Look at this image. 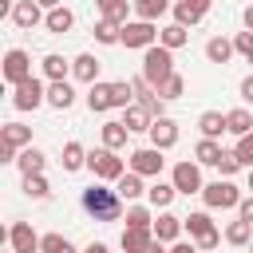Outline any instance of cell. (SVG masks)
<instances>
[{
  "mask_svg": "<svg viewBox=\"0 0 253 253\" xmlns=\"http://www.w3.org/2000/svg\"><path fill=\"white\" fill-rule=\"evenodd\" d=\"M24 79H32V55H28L24 47H12V51L4 55V83H8V87H20Z\"/></svg>",
  "mask_w": 253,
  "mask_h": 253,
  "instance_id": "9c48e42d",
  "label": "cell"
},
{
  "mask_svg": "<svg viewBox=\"0 0 253 253\" xmlns=\"http://www.w3.org/2000/svg\"><path fill=\"white\" fill-rule=\"evenodd\" d=\"M241 99H245V103H253V75H245V79H241Z\"/></svg>",
  "mask_w": 253,
  "mask_h": 253,
  "instance_id": "c3c4849f",
  "label": "cell"
},
{
  "mask_svg": "<svg viewBox=\"0 0 253 253\" xmlns=\"http://www.w3.org/2000/svg\"><path fill=\"white\" fill-rule=\"evenodd\" d=\"M233 154L241 158V166H253V130L237 138V146H233Z\"/></svg>",
  "mask_w": 253,
  "mask_h": 253,
  "instance_id": "ee69618b",
  "label": "cell"
},
{
  "mask_svg": "<svg viewBox=\"0 0 253 253\" xmlns=\"http://www.w3.org/2000/svg\"><path fill=\"white\" fill-rule=\"evenodd\" d=\"M174 198H178V186H174V182H162V178H158L154 186H146V202H150L154 210H170Z\"/></svg>",
  "mask_w": 253,
  "mask_h": 253,
  "instance_id": "7402d4cb",
  "label": "cell"
},
{
  "mask_svg": "<svg viewBox=\"0 0 253 253\" xmlns=\"http://www.w3.org/2000/svg\"><path fill=\"white\" fill-rule=\"evenodd\" d=\"M150 146H158V150H170L174 142H178V123L170 119V115H162V119H154L150 123Z\"/></svg>",
  "mask_w": 253,
  "mask_h": 253,
  "instance_id": "5bb4252c",
  "label": "cell"
},
{
  "mask_svg": "<svg viewBox=\"0 0 253 253\" xmlns=\"http://www.w3.org/2000/svg\"><path fill=\"white\" fill-rule=\"evenodd\" d=\"M43 16H47V8L40 0H16V8H12V24L24 28V32H32L36 24H43Z\"/></svg>",
  "mask_w": 253,
  "mask_h": 253,
  "instance_id": "7c38bea8",
  "label": "cell"
},
{
  "mask_svg": "<svg viewBox=\"0 0 253 253\" xmlns=\"http://www.w3.org/2000/svg\"><path fill=\"white\" fill-rule=\"evenodd\" d=\"M0 142L12 146V150H24V146H32V126H24V123H4V126H0Z\"/></svg>",
  "mask_w": 253,
  "mask_h": 253,
  "instance_id": "d6986e66",
  "label": "cell"
},
{
  "mask_svg": "<svg viewBox=\"0 0 253 253\" xmlns=\"http://www.w3.org/2000/svg\"><path fill=\"white\" fill-rule=\"evenodd\" d=\"M229 55H233V40H225V36L206 40V59L210 63H229Z\"/></svg>",
  "mask_w": 253,
  "mask_h": 253,
  "instance_id": "d6a6232c",
  "label": "cell"
},
{
  "mask_svg": "<svg viewBox=\"0 0 253 253\" xmlns=\"http://www.w3.org/2000/svg\"><path fill=\"white\" fill-rule=\"evenodd\" d=\"M202 202H206L210 210H237V202H241V190H237L229 178H217V182L202 186Z\"/></svg>",
  "mask_w": 253,
  "mask_h": 253,
  "instance_id": "8992f818",
  "label": "cell"
},
{
  "mask_svg": "<svg viewBox=\"0 0 253 253\" xmlns=\"http://www.w3.org/2000/svg\"><path fill=\"white\" fill-rule=\"evenodd\" d=\"M182 221H186V229H190V237H194V245H198L202 253L221 245V233H217V225H213V217H210L206 210H198V213H190V217H182Z\"/></svg>",
  "mask_w": 253,
  "mask_h": 253,
  "instance_id": "277c9868",
  "label": "cell"
},
{
  "mask_svg": "<svg viewBox=\"0 0 253 253\" xmlns=\"http://www.w3.org/2000/svg\"><path fill=\"white\" fill-rule=\"evenodd\" d=\"M47 103H51L55 111H67V107L75 103V87H71L67 79H55V83H47Z\"/></svg>",
  "mask_w": 253,
  "mask_h": 253,
  "instance_id": "d4e9b609",
  "label": "cell"
},
{
  "mask_svg": "<svg viewBox=\"0 0 253 253\" xmlns=\"http://www.w3.org/2000/svg\"><path fill=\"white\" fill-rule=\"evenodd\" d=\"M123 123H126V130H130V134H142V130H150L154 115H150L142 103H130V107L123 111Z\"/></svg>",
  "mask_w": 253,
  "mask_h": 253,
  "instance_id": "44dd1931",
  "label": "cell"
},
{
  "mask_svg": "<svg viewBox=\"0 0 253 253\" xmlns=\"http://www.w3.org/2000/svg\"><path fill=\"white\" fill-rule=\"evenodd\" d=\"M16 166H20V174H43L47 158H43V150H36V146H24V150L16 154Z\"/></svg>",
  "mask_w": 253,
  "mask_h": 253,
  "instance_id": "f1b7e54d",
  "label": "cell"
},
{
  "mask_svg": "<svg viewBox=\"0 0 253 253\" xmlns=\"http://www.w3.org/2000/svg\"><path fill=\"white\" fill-rule=\"evenodd\" d=\"M237 217H245V221H253V194H245V198L237 202Z\"/></svg>",
  "mask_w": 253,
  "mask_h": 253,
  "instance_id": "bcb514c9",
  "label": "cell"
},
{
  "mask_svg": "<svg viewBox=\"0 0 253 253\" xmlns=\"http://www.w3.org/2000/svg\"><path fill=\"white\" fill-rule=\"evenodd\" d=\"M150 241H154V229H138V225H126V229H123V237H119L123 253H142Z\"/></svg>",
  "mask_w": 253,
  "mask_h": 253,
  "instance_id": "ffe728a7",
  "label": "cell"
},
{
  "mask_svg": "<svg viewBox=\"0 0 253 253\" xmlns=\"http://www.w3.org/2000/svg\"><path fill=\"white\" fill-rule=\"evenodd\" d=\"M40 233L32 229V221H12V229H8V245L16 249V253H40Z\"/></svg>",
  "mask_w": 253,
  "mask_h": 253,
  "instance_id": "8fae6325",
  "label": "cell"
},
{
  "mask_svg": "<svg viewBox=\"0 0 253 253\" xmlns=\"http://www.w3.org/2000/svg\"><path fill=\"white\" fill-rule=\"evenodd\" d=\"M170 8H174L170 0H134V16H138V20H154V24H158V16H166Z\"/></svg>",
  "mask_w": 253,
  "mask_h": 253,
  "instance_id": "d590c367",
  "label": "cell"
},
{
  "mask_svg": "<svg viewBox=\"0 0 253 253\" xmlns=\"http://www.w3.org/2000/svg\"><path fill=\"white\" fill-rule=\"evenodd\" d=\"M79 202H83V210H87L95 221H119V217H123V198H119V190L87 186V190L79 194Z\"/></svg>",
  "mask_w": 253,
  "mask_h": 253,
  "instance_id": "6da1fadb",
  "label": "cell"
},
{
  "mask_svg": "<svg viewBox=\"0 0 253 253\" xmlns=\"http://www.w3.org/2000/svg\"><path fill=\"white\" fill-rule=\"evenodd\" d=\"M130 103H134V87H130V79H115V83H111V107L126 111Z\"/></svg>",
  "mask_w": 253,
  "mask_h": 253,
  "instance_id": "f35d334b",
  "label": "cell"
},
{
  "mask_svg": "<svg viewBox=\"0 0 253 253\" xmlns=\"http://www.w3.org/2000/svg\"><path fill=\"white\" fill-rule=\"evenodd\" d=\"M83 253H111V249H107V245H103V241H91V245H87V249H83Z\"/></svg>",
  "mask_w": 253,
  "mask_h": 253,
  "instance_id": "f5cc1de1",
  "label": "cell"
},
{
  "mask_svg": "<svg viewBox=\"0 0 253 253\" xmlns=\"http://www.w3.org/2000/svg\"><path fill=\"white\" fill-rule=\"evenodd\" d=\"M115 190H119V198H123V202H138V198L146 194V186H142V174H134V170H126V174L115 182Z\"/></svg>",
  "mask_w": 253,
  "mask_h": 253,
  "instance_id": "484cf974",
  "label": "cell"
},
{
  "mask_svg": "<svg viewBox=\"0 0 253 253\" xmlns=\"http://www.w3.org/2000/svg\"><path fill=\"white\" fill-rule=\"evenodd\" d=\"M16 154H20V150H12V146L0 142V162H16Z\"/></svg>",
  "mask_w": 253,
  "mask_h": 253,
  "instance_id": "681fc988",
  "label": "cell"
},
{
  "mask_svg": "<svg viewBox=\"0 0 253 253\" xmlns=\"http://www.w3.org/2000/svg\"><path fill=\"white\" fill-rule=\"evenodd\" d=\"M12 253H16V249H12Z\"/></svg>",
  "mask_w": 253,
  "mask_h": 253,
  "instance_id": "680465c9",
  "label": "cell"
},
{
  "mask_svg": "<svg viewBox=\"0 0 253 253\" xmlns=\"http://www.w3.org/2000/svg\"><path fill=\"white\" fill-rule=\"evenodd\" d=\"M40 4H43V8H47V12H51V8H59V4H63V0H40Z\"/></svg>",
  "mask_w": 253,
  "mask_h": 253,
  "instance_id": "db71d44e",
  "label": "cell"
},
{
  "mask_svg": "<svg viewBox=\"0 0 253 253\" xmlns=\"http://www.w3.org/2000/svg\"><path fill=\"white\" fill-rule=\"evenodd\" d=\"M249 194H253V166H249Z\"/></svg>",
  "mask_w": 253,
  "mask_h": 253,
  "instance_id": "11a10c76",
  "label": "cell"
},
{
  "mask_svg": "<svg viewBox=\"0 0 253 253\" xmlns=\"http://www.w3.org/2000/svg\"><path fill=\"white\" fill-rule=\"evenodd\" d=\"M142 253H170V249H166V241H158V237H154V241H150Z\"/></svg>",
  "mask_w": 253,
  "mask_h": 253,
  "instance_id": "f907efd6",
  "label": "cell"
},
{
  "mask_svg": "<svg viewBox=\"0 0 253 253\" xmlns=\"http://www.w3.org/2000/svg\"><path fill=\"white\" fill-rule=\"evenodd\" d=\"M249 253H253V241H249Z\"/></svg>",
  "mask_w": 253,
  "mask_h": 253,
  "instance_id": "9f6ffc18",
  "label": "cell"
},
{
  "mask_svg": "<svg viewBox=\"0 0 253 253\" xmlns=\"http://www.w3.org/2000/svg\"><path fill=\"white\" fill-rule=\"evenodd\" d=\"M24 194H28V198H36V202H43V198L51 194V186H47V178H43V174H24Z\"/></svg>",
  "mask_w": 253,
  "mask_h": 253,
  "instance_id": "60d3db41",
  "label": "cell"
},
{
  "mask_svg": "<svg viewBox=\"0 0 253 253\" xmlns=\"http://www.w3.org/2000/svg\"><path fill=\"white\" fill-rule=\"evenodd\" d=\"M170 182L178 186V194H202V166L198 162H178L170 170Z\"/></svg>",
  "mask_w": 253,
  "mask_h": 253,
  "instance_id": "30bf717a",
  "label": "cell"
},
{
  "mask_svg": "<svg viewBox=\"0 0 253 253\" xmlns=\"http://www.w3.org/2000/svg\"><path fill=\"white\" fill-rule=\"evenodd\" d=\"M59 162H63V170L67 174H75V170H83L87 166V150H83V142H63V154H59Z\"/></svg>",
  "mask_w": 253,
  "mask_h": 253,
  "instance_id": "83f0119b",
  "label": "cell"
},
{
  "mask_svg": "<svg viewBox=\"0 0 253 253\" xmlns=\"http://www.w3.org/2000/svg\"><path fill=\"white\" fill-rule=\"evenodd\" d=\"M182 229H186V221H182V217H174V213H166V210H162V213H158V221H154V237H158V241H166V245H174V241L182 237Z\"/></svg>",
  "mask_w": 253,
  "mask_h": 253,
  "instance_id": "e0dca14e",
  "label": "cell"
},
{
  "mask_svg": "<svg viewBox=\"0 0 253 253\" xmlns=\"http://www.w3.org/2000/svg\"><path fill=\"white\" fill-rule=\"evenodd\" d=\"M217 170H221V178H233V174L241 170V158H237L233 150H225V146H221V158H217Z\"/></svg>",
  "mask_w": 253,
  "mask_h": 253,
  "instance_id": "7bdbcfd3",
  "label": "cell"
},
{
  "mask_svg": "<svg viewBox=\"0 0 253 253\" xmlns=\"http://www.w3.org/2000/svg\"><path fill=\"white\" fill-rule=\"evenodd\" d=\"M225 130H229L233 138L249 134V130H253V111H249V107H233V111H225Z\"/></svg>",
  "mask_w": 253,
  "mask_h": 253,
  "instance_id": "603a6c76",
  "label": "cell"
},
{
  "mask_svg": "<svg viewBox=\"0 0 253 253\" xmlns=\"http://www.w3.org/2000/svg\"><path fill=\"white\" fill-rule=\"evenodd\" d=\"M217 158H221L217 138H198V146H194V162H198V166H217Z\"/></svg>",
  "mask_w": 253,
  "mask_h": 253,
  "instance_id": "836d02e7",
  "label": "cell"
},
{
  "mask_svg": "<svg viewBox=\"0 0 253 253\" xmlns=\"http://www.w3.org/2000/svg\"><path fill=\"white\" fill-rule=\"evenodd\" d=\"M249 63H253V55H249Z\"/></svg>",
  "mask_w": 253,
  "mask_h": 253,
  "instance_id": "6f0895ef",
  "label": "cell"
},
{
  "mask_svg": "<svg viewBox=\"0 0 253 253\" xmlns=\"http://www.w3.org/2000/svg\"><path fill=\"white\" fill-rule=\"evenodd\" d=\"M170 253H202V249H198L194 241H174V245H170Z\"/></svg>",
  "mask_w": 253,
  "mask_h": 253,
  "instance_id": "7dc6e473",
  "label": "cell"
},
{
  "mask_svg": "<svg viewBox=\"0 0 253 253\" xmlns=\"http://www.w3.org/2000/svg\"><path fill=\"white\" fill-rule=\"evenodd\" d=\"M87 170H91L99 182H119V178L126 174V162L119 158V150L99 146V150H87Z\"/></svg>",
  "mask_w": 253,
  "mask_h": 253,
  "instance_id": "7a4b0ae2",
  "label": "cell"
},
{
  "mask_svg": "<svg viewBox=\"0 0 253 253\" xmlns=\"http://www.w3.org/2000/svg\"><path fill=\"white\" fill-rule=\"evenodd\" d=\"M87 107H91V115L111 111V83H91L87 87Z\"/></svg>",
  "mask_w": 253,
  "mask_h": 253,
  "instance_id": "4dcf8cb0",
  "label": "cell"
},
{
  "mask_svg": "<svg viewBox=\"0 0 253 253\" xmlns=\"http://www.w3.org/2000/svg\"><path fill=\"white\" fill-rule=\"evenodd\" d=\"M241 24H245V32H253V4L241 12Z\"/></svg>",
  "mask_w": 253,
  "mask_h": 253,
  "instance_id": "816d5d0a",
  "label": "cell"
},
{
  "mask_svg": "<svg viewBox=\"0 0 253 253\" xmlns=\"http://www.w3.org/2000/svg\"><path fill=\"white\" fill-rule=\"evenodd\" d=\"M166 75H174V51L162 47V43L146 47V51H142V79H146L150 87H158Z\"/></svg>",
  "mask_w": 253,
  "mask_h": 253,
  "instance_id": "3957f363",
  "label": "cell"
},
{
  "mask_svg": "<svg viewBox=\"0 0 253 253\" xmlns=\"http://www.w3.org/2000/svg\"><path fill=\"white\" fill-rule=\"evenodd\" d=\"M40 253H79L63 233H43V241H40Z\"/></svg>",
  "mask_w": 253,
  "mask_h": 253,
  "instance_id": "b9f144b4",
  "label": "cell"
},
{
  "mask_svg": "<svg viewBox=\"0 0 253 253\" xmlns=\"http://www.w3.org/2000/svg\"><path fill=\"white\" fill-rule=\"evenodd\" d=\"M154 91H158V95H162L166 103H174V99H182V95H186V79H182V75L174 71V75H166V79H162V83H158Z\"/></svg>",
  "mask_w": 253,
  "mask_h": 253,
  "instance_id": "74e56055",
  "label": "cell"
},
{
  "mask_svg": "<svg viewBox=\"0 0 253 253\" xmlns=\"http://www.w3.org/2000/svg\"><path fill=\"white\" fill-rule=\"evenodd\" d=\"M99 138H103V146L123 150V146H126V138H130V130H126V123H123V119H107V123L99 126Z\"/></svg>",
  "mask_w": 253,
  "mask_h": 253,
  "instance_id": "2e32d148",
  "label": "cell"
},
{
  "mask_svg": "<svg viewBox=\"0 0 253 253\" xmlns=\"http://www.w3.org/2000/svg\"><path fill=\"white\" fill-rule=\"evenodd\" d=\"M43 28H47V32H51V36H67V32H71V28H75V12H71V8H63V4H59V8H51V12H47V16H43Z\"/></svg>",
  "mask_w": 253,
  "mask_h": 253,
  "instance_id": "ac0fdd59",
  "label": "cell"
},
{
  "mask_svg": "<svg viewBox=\"0 0 253 253\" xmlns=\"http://www.w3.org/2000/svg\"><path fill=\"white\" fill-rule=\"evenodd\" d=\"M123 217H126V225H138V229H154V217H150V210H146V206H138V202H126Z\"/></svg>",
  "mask_w": 253,
  "mask_h": 253,
  "instance_id": "ab89813d",
  "label": "cell"
},
{
  "mask_svg": "<svg viewBox=\"0 0 253 253\" xmlns=\"http://www.w3.org/2000/svg\"><path fill=\"white\" fill-rule=\"evenodd\" d=\"M225 241H229V245H237V249H241V245H249V241H253V221H245V217L229 221V225H225Z\"/></svg>",
  "mask_w": 253,
  "mask_h": 253,
  "instance_id": "e575fe53",
  "label": "cell"
},
{
  "mask_svg": "<svg viewBox=\"0 0 253 253\" xmlns=\"http://www.w3.org/2000/svg\"><path fill=\"white\" fill-rule=\"evenodd\" d=\"M158 43V24L154 20H126L123 24V47H134V51H146Z\"/></svg>",
  "mask_w": 253,
  "mask_h": 253,
  "instance_id": "5b68a950",
  "label": "cell"
},
{
  "mask_svg": "<svg viewBox=\"0 0 253 253\" xmlns=\"http://www.w3.org/2000/svg\"><path fill=\"white\" fill-rule=\"evenodd\" d=\"M233 51L249 59V55H253V32H237V36H233Z\"/></svg>",
  "mask_w": 253,
  "mask_h": 253,
  "instance_id": "f6af8a7d",
  "label": "cell"
},
{
  "mask_svg": "<svg viewBox=\"0 0 253 253\" xmlns=\"http://www.w3.org/2000/svg\"><path fill=\"white\" fill-rule=\"evenodd\" d=\"M158 43L170 47V51H178V47L190 43V28H182V24H166V28H158Z\"/></svg>",
  "mask_w": 253,
  "mask_h": 253,
  "instance_id": "4316f807",
  "label": "cell"
},
{
  "mask_svg": "<svg viewBox=\"0 0 253 253\" xmlns=\"http://www.w3.org/2000/svg\"><path fill=\"white\" fill-rule=\"evenodd\" d=\"M95 40H99V43H107V47H111V43H123V24H115V20H103V16H99V24H95Z\"/></svg>",
  "mask_w": 253,
  "mask_h": 253,
  "instance_id": "8d00e7d4",
  "label": "cell"
},
{
  "mask_svg": "<svg viewBox=\"0 0 253 253\" xmlns=\"http://www.w3.org/2000/svg\"><path fill=\"white\" fill-rule=\"evenodd\" d=\"M170 12H174V24H182V28H194V24H202V20H206V12H210V0H178Z\"/></svg>",
  "mask_w": 253,
  "mask_h": 253,
  "instance_id": "4fadbf2b",
  "label": "cell"
},
{
  "mask_svg": "<svg viewBox=\"0 0 253 253\" xmlns=\"http://www.w3.org/2000/svg\"><path fill=\"white\" fill-rule=\"evenodd\" d=\"M95 8H99V16H103V20L126 24V20H130V8H134V0H95Z\"/></svg>",
  "mask_w": 253,
  "mask_h": 253,
  "instance_id": "cb8c5ba5",
  "label": "cell"
},
{
  "mask_svg": "<svg viewBox=\"0 0 253 253\" xmlns=\"http://www.w3.org/2000/svg\"><path fill=\"white\" fill-rule=\"evenodd\" d=\"M198 130H202V138H221L225 134V115L221 111H202Z\"/></svg>",
  "mask_w": 253,
  "mask_h": 253,
  "instance_id": "1f68e13d",
  "label": "cell"
},
{
  "mask_svg": "<svg viewBox=\"0 0 253 253\" xmlns=\"http://www.w3.org/2000/svg\"><path fill=\"white\" fill-rule=\"evenodd\" d=\"M47 103V87H43V79H24L20 87H12V107L16 111H36V107H43Z\"/></svg>",
  "mask_w": 253,
  "mask_h": 253,
  "instance_id": "52a82bcc",
  "label": "cell"
},
{
  "mask_svg": "<svg viewBox=\"0 0 253 253\" xmlns=\"http://www.w3.org/2000/svg\"><path fill=\"white\" fill-rule=\"evenodd\" d=\"M126 166H130L134 174H142V178H158V174H162V166H166V158H162V150H158V146H138V150H130Z\"/></svg>",
  "mask_w": 253,
  "mask_h": 253,
  "instance_id": "ba28073f",
  "label": "cell"
},
{
  "mask_svg": "<svg viewBox=\"0 0 253 253\" xmlns=\"http://www.w3.org/2000/svg\"><path fill=\"white\" fill-rule=\"evenodd\" d=\"M40 67H43V79H47V83H55V79H67V75H71V59L55 55V51H51V55H43V63H40Z\"/></svg>",
  "mask_w": 253,
  "mask_h": 253,
  "instance_id": "f546056e",
  "label": "cell"
},
{
  "mask_svg": "<svg viewBox=\"0 0 253 253\" xmlns=\"http://www.w3.org/2000/svg\"><path fill=\"white\" fill-rule=\"evenodd\" d=\"M99 67H103V63H99L91 51H83V55H75V59H71V75H75L79 83H87V87H91V83H99Z\"/></svg>",
  "mask_w": 253,
  "mask_h": 253,
  "instance_id": "9a60e30c",
  "label": "cell"
}]
</instances>
